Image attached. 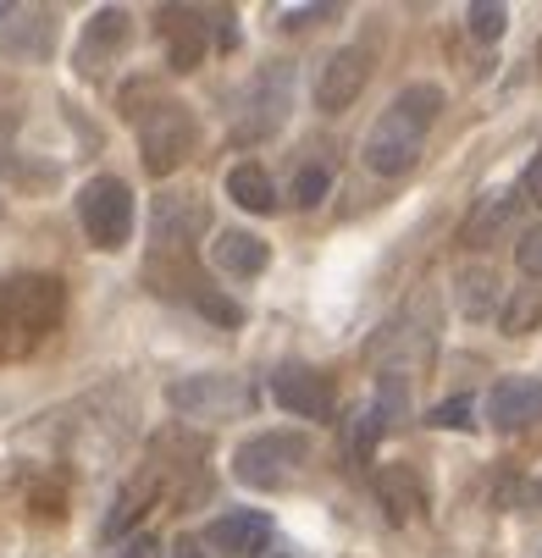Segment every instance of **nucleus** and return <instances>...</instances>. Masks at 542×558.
<instances>
[{
  "label": "nucleus",
  "mask_w": 542,
  "mask_h": 558,
  "mask_svg": "<svg viewBox=\"0 0 542 558\" xmlns=\"http://www.w3.org/2000/svg\"><path fill=\"white\" fill-rule=\"evenodd\" d=\"M542 421V381L537 376H504L487 392V426L493 432H526Z\"/></svg>",
  "instance_id": "nucleus-12"
},
{
  "label": "nucleus",
  "mask_w": 542,
  "mask_h": 558,
  "mask_svg": "<svg viewBox=\"0 0 542 558\" xmlns=\"http://www.w3.org/2000/svg\"><path fill=\"white\" fill-rule=\"evenodd\" d=\"M210 266H216L221 277L250 282V277H261V271L272 266V244H266L261 232H250V227H227V232L210 238Z\"/></svg>",
  "instance_id": "nucleus-13"
},
{
  "label": "nucleus",
  "mask_w": 542,
  "mask_h": 558,
  "mask_svg": "<svg viewBox=\"0 0 542 558\" xmlns=\"http://www.w3.org/2000/svg\"><path fill=\"white\" fill-rule=\"evenodd\" d=\"M266 387H272V404L299 421H333V410H338V392H333L327 371H316V365L282 360V365H272Z\"/></svg>",
  "instance_id": "nucleus-8"
},
{
  "label": "nucleus",
  "mask_w": 542,
  "mask_h": 558,
  "mask_svg": "<svg viewBox=\"0 0 542 558\" xmlns=\"http://www.w3.org/2000/svg\"><path fill=\"white\" fill-rule=\"evenodd\" d=\"M376 493H382V504H387V514H394V520H410V514H415V504H421L415 475H405V470H382Z\"/></svg>",
  "instance_id": "nucleus-17"
},
{
  "label": "nucleus",
  "mask_w": 542,
  "mask_h": 558,
  "mask_svg": "<svg viewBox=\"0 0 542 558\" xmlns=\"http://www.w3.org/2000/svg\"><path fill=\"white\" fill-rule=\"evenodd\" d=\"M537 61H542V45H537Z\"/></svg>",
  "instance_id": "nucleus-31"
},
{
  "label": "nucleus",
  "mask_w": 542,
  "mask_h": 558,
  "mask_svg": "<svg viewBox=\"0 0 542 558\" xmlns=\"http://www.w3.org/2000/svg\"><path fill=\"white\" fill-rule=\"evenodd\" d=\"M117 558H161V542H155L149 531H138V536H128L122 542V553Z\"/></svg>",
  "instance_id": "nucleus-25"
},
{
  "label": "nucleus",
  "mask_w": 542,
  "mask_h": 558,
  "mask_svg": "<svg viewBox=\"0 0 542 558\" xmlns=\"http://www.w3.org/2000/svg\"><path fill=\"white\" fill-rule=\"evenodd\" d=\"M387 432V421H382V410L371 404V410H354V426H349V448L354 453H371V442Z\"/></svg>",
  "instance_id": "nucleus-23"
},
{
  "label": "nucleus",
  "mask_w": 542,
  "mask_h": 558,
  "mask_svg": "<svg viewBox=\"0 0 542 558\" xmlns=\"http://www.w3.org/2000/svg\"><path fill=\"white\" fill-rule=\"evenodd\" d=\"M194 232H205V199H194V194H161V199H155V216H149L155 260H161V255L189 260Z\"/></svg>",
  "instance_id": "nucleus-9"
},
{
  "label": "nucleus",
  "mask_w": 542,
  "mask_h": 558,
  "mask_svg": "<svg viewBox=\"0 0 542 558\" xmlns=\"http://www.w3.org/2000/svg\"><path fill=\"white\" fill-rule=\"evenodd\" d=\"M293 106V66H266L255 72L250 84L239 89V106H232V138L239 144H255V138H272L282 128Z\"/></svg>",
  "instance_id": "nucleus-5"
},
{
  "label": "nucleus",
  "mask_w": 542,
  "mask_h": 558,
  "mask_svg": "<svg viewBox=\"0 0 542 558\" xmlns=\"http://www.w3.org/2000/svg\"><path fill=\"white\" fill-rule=\"evenodd\" d=\"M128 39H133V17H128L122 7L95 12V17L84 23V39H77V72H84V77H100V72L122 56Z\"/></svg>",
  "instance_id": "nucleus-11"
},
{
  "label": "nucleus",
  "mask_w": 542,
  "mask_h": 558,
  "mask_svg": "<svg viewBox=\"0 0 542 558\" xmlns=\"http://www.w3.org/2000/svg\"><path fill=\"white\" fill-rule=\"evenodd\" d=\"M61 322V282L23 271V277H0V360L28 354L45 332Z\"/></svg>",
  "instance_id": "nucleus-2"
},
{
  "label": "nucleus",
  "mask_w": 542,
  "mask_h": 558,
  "mask_svg": "<svg viewBox=\"0 0 542 558\" xmlns=\"http://www.w3.org/2000/svg\"><path fill=\"white\" fill-rule=\"evenodd\" d=\"M0 17H12V7H0Z\"/></svg>",
  "instance_id": "nucleus-30"
},
{
  "label": "nucleus",
  "mask_w": 542,
  "mask_h": 558,
  "mask_svg": "<svg viewBox=\"0 0 542 558\" xmlns=\"http://www.w3.org/2000/svg\"><path fill=\"white\" fill-rule=\"evenodd\" d=\"M327 189H333V172H327V167H299V178H293V205H299V210H316V205L327 199Z\"/></svg>",
  "instance_id": "nucleus-21"
},
{
  "label": "nucleus",
  "mask_w": 542,
  "mask_h": 558,
  "mask_svg": "<svg viewBox=\"0 0 542 558\" xmlns=\"http://www.w3.org/2000/svg\"><path fill=\"white\" fill-rule=\"evenodd\" d=\"M520 194H526V199H537V205H542V149H537V155H531V167H526V183H520Z\"/></svg>",
  "instance_id": "nucleus-27"
},
{
  "label": "nucleus",
  "mask_w": 542,
  "mask_h": 558,
  "mask_svg": "<svg viewBox=\"0 0 542 558\" xmlns=\"http://www.w3.org/2000/svg\"><path fill=\"white\" fill-rule=\"evenodd\" d=\"M133 128H138L144 167H149L155 178L178 172L189 155H194V144H200V122H194V111H189L183 100H155V106L133 111Z\"/></svg>",
  "instance_id": "nucleus-4"
},
{
  "label": "nucleus",
  "mask_w": 542,
  "mask_h": 558,
  "mask_svg": "<svg viewBox=\"0 0 542 558\" xmlns=\"http://www.w3.org/2000/svg\"><path fill=\"white\" fill-rule=\"evenodd\" d=\"M327 17H338V7H299V12H288V17H282V28H304V23H327Z\"/></svg>",
  "instance_id": "nucleus-26"
},
{
  "label": "nucleus",
  "mask_w": 542,
  "mask_h": 558,
  "mask_svg": "<svg viewBox=\"0 0 542 558\" xmlns=\"http://www.w3.org/2000/svg\"><path fill=\"white\" fill-rule=\"evenodd\" d=\"M167 404H172L178 415L232 421V415H244V410L255 404V392H250V381H239V376L210 371V376H183V381H172V387H167Z\"/></svg>",
  "instance_id": "nucleus-7"
},
{
  "label": "nucleus",
  "mask_w": 542,
  "mask_h": 558,
  "mask_svg": "<svg viewBox=\"0 0 542 558\" xmlns=\"http://www.w3.org/2000/svg\"><path fill=\"white\" fill-rule=\"evenodd\" d=\"M272 558H293V547H272Z\"/></svg>",
  "instance_id": "nucleus-29"
},
{
  "label": "nucleus",
  "mask_w": 542,
  "mask_h": 558,
  "mask_svg": "<svg viewBox=\"0 0 542 558\" xmlns=\"http://www.w3.org/2000/svg\"><path fill=\"white\" fill-rule=\"evenodd\" d=\"M465 28H471L482 45H493V39H504V28H509V7H493V0H477V7L465 12Z\"/></svg>",
  "instance_id": "nucleus-19"
},
{
  "label": "nucleus",
  "mask_w": 542,
  "mask_h": 558,
  "mask_svg": "<svg viewBox=\"0 0 542 558\" xmlns=\"http://www.w3.org/2000/svg\"><path fill=\"white\" fill-rule=\"evenodd\" d=\"M77 221H84L89 244L117 255L128 238H133V194L122 178H89L77 189Z\"/></svg>",
  "instance_id": "nucleus-6"
},
{
  "label": "nucleus",
  "mask_w": 542,
  "mask_h": 558,
  "mask_svg": "<svg viewBox=\"0 0 542 558\" xmlns=\"http://www.w3.org/2000/svg\"><path fill=\"white\" fill-rule=\"evenodd\" d=\"M515 260H520V271H526V277H542V221L520 232V244H515Z\"/></svg>",
  "instance_id": "nucleus-24"
},
{
  "label": "nucleus",
  "mask_w": 542,
  "mask_h": 558,
  "mask_svg": "<svg viewBox=\"0 0 542 558\" xmlns=\"http://www.w3.org/2000/svg\"><path fill=\"white\" fill-rule=\"evenodd\" d=\"M227 199L244 205L250 216H272L277 210V183H272V172L261 161H239L227 172Z\"/></svg>",
  "instance_id": "nucleus-16"
},
{
  "label": "nucleus",
  "mask_w": 542,
  "mask_h": 558,
  "mask_svg": "<svg viewBox=\"0 0 542 558\" xmlns=\"http://www.w3.org/2000/svg\"><path fill=\"white\" fill-rule=\"evenodd\" d=\"M542 322V288H520L504 310V332H531Z\"/></svg>",
  "instance_id": "nucleus-20"
},
{
  "label": "nucleus",
  "mask_w": 542,
  "mask_h": 558,
  "mask_svg": "<svg viewBox=\"0 0 542 558\" xmlns=\"http://www.w3.org/2000/svg\"><path fill=\"white\" fill-rule=\"evenodd\" d=\"M172 558H205V553H200L194 542H178V547H172Z\"/></svg>",
  "instance_id": "nucleus-28"
},
{
  "label": "nucleus",
  "mask_w": 542,
  "mask_h": 558,
  "mask_svg": "<svg viewBox=\"0 0 542 558\" xmlns=\"http://www.w3.org/2000/svg\"><path fill=\"white\" fill-rule=\"evenodd\" d=\"M205 542L216 553H232V558H255L261 547H272V520L261 509H232V514L205 525Z\"/></svg>",
  "instance_id": "nucleus-15"
},
{
  "label": "nucleus",
  "mask_w": 542,
  "mask_h": 558,
  "mask_svg": "<svg viewBox=\"0 0 542 558\" xmlns=\"http://www.w3.org/2000/svg\"><path fill=\"white\" fill-rule=\"evenodd\" d=\"M426 421H432L437 432H471V426H477V404L459 392V398H443V404H437Z\"/></svg>",
  "instance_id": "nucleus-22"
},
{
  "label": "nucleus",
  "mask_w": 542,
  "mask_h": 558,
  "mask_svg": "<svg viewBox=\"0 0 542 558\" xmlns=\"http://www.w3.org/2000/svg\"><path fill=\"white\" fill-rule=\"evenodd\" d=\"M161 34H167V56L178 72H194L210 50V12L200 7H161Z\"/></svg>",
  "instance_id": "nucleus-14"
},
{
  "label": "nucleus",
  "mask_w": 542,
  "mask_h": 558,
  "mask_svg": "<svg viewBox=\"0 0 542 558\" xmlns=\"http://www.w3.org/2000/svg\"><path fill=\"white\" fill-rule=\"evenodd\" d=\"M493 282H498L493 271H465V277H459V310H465V315H487L493 299H498Z\"/></svg>",
  "instance_id": "nucleus-18"
},
{
  "label": "nucleus",
  "mask_w": 542,
  "mask_h": 558,
  "mask_svg": "<svg viewBox=\"0 0 542 558\" xmlns=\"http://www.w3.org/2000/svg\"><path fill=\"white\" fill-rule=\"evenodd\" d=\"M310 464V437L304 432H255L239 453H232V475L255 493H282L293 487Z\"/></svg>",
  "instance_id": "nucleus-3"
},
{
  "label": "nucleus",
  "mask_w": 542,
  "mask_h": 558,
  "mask_svg": "<svg viewBox=\"0 0 542 558\" xmlns=\"http://www.w3.org/2000/svg\"><path fill=\"white\" fill-rule=\"evenodd\" d=\"M371 84V56L360 50V45H344V50H333L327 61H322V72H316V106L322 111H349L354 100H360V89Z\"/></svg>",
  "instance_id": "nucleus-10"
},
{
  "label": "nucleus",
  "mask_w": 542,
  "mask_h": 558,
  "mask_svg": "<svg viewBox=\"0 0 542 558\" xmlns=\"http://www.w3.org/2000/svg\"><path fill=\"white\" fill-rule=\"evenodd\" d=\"M443 111V89L437 84H410L394 95V106H387L365 144H360V161L376 172V178H405L415 161H421V149H426V133Z\"/></svg>",
  "instance_id": "nucleus-1"
}]
</instances>
